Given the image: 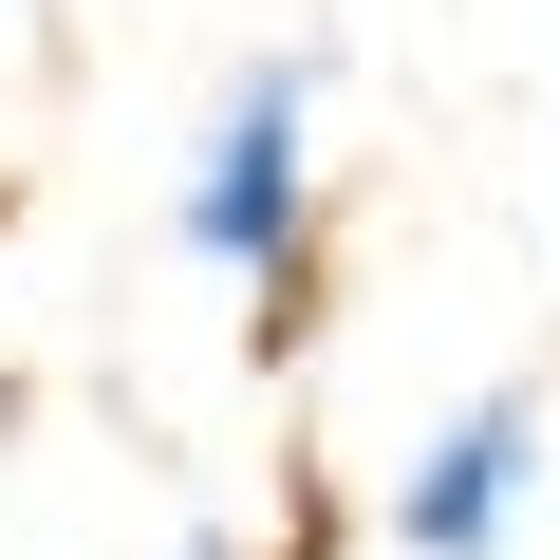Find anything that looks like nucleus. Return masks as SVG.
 I'll list each match as a JSON object with an SVG mask.
<instances>
[{
	"label": "nucleus",
	"instance_id": "7ed1b4c3",
	"mask_svg": "<svg viewBox=\"0 0 560 560\" xmlns=\"http://www.w3.org/2000/svg\"><path fill=\"white\" fill-rule=\"evenodd\" d=\"M168 560H243V541H224V523H187V541H168Z\"/></svg>",
	"mask_w": 560,
	"mask_h": 560
},
{
	"label": "nucleus",
	"instance_id": "f03ea898",
	"mask_svg": "<svg viewBox=\"0 0 560 560\" xmlns=\"http://www.w3.org/2000/svg\"><path fill=\"white\" fill-rule=\"evenodd\" d=\"M523 504H541V393L504 374V393H467V411L393 467V504H374V523H393V560H504V541H523Z\"/></svg>",
	"mask_w": 560,
	"mask_h": 560
},
{
	"label": "nucleus",
	"instance_id": "f257e3e1",
	"mask_svg": "<svg viewBox=\"0 0 560 560\" xmlns=\"http://www.w3.org/2000/svg\"><path fill=\"white\" fill-rule=\"evenodd\" d=\"M168 243L206 280H243V300L280 318L318 280V57H243L187 131V187H168Z\"/></svg>",
	"mask_w": 560,
	"mask_h": 560
}]
</instances>
